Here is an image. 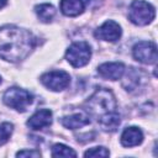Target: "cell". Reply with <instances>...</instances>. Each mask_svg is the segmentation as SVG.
<instances>
[{"label":"cell","mask_w":158,"mask_h":158,"mask_svg":"<svg viewBox=\"0 0 158 158\" xmlns=\"http://www.w3.org/2000/svg\"><path fill=\"white\" fill-rule=\"evenodd\" d=\"M41 83L52 91H62L70 83V75L64 70H51L41 75Z\"/></svg>","instance_id":"6"},{"label":"cell","mask_w":158,"mask_h":158,"mask_svg":"<svg viewBox=\"0 0 158 158\" xmlns=\"http://www.w3.org/2000/svg\"><path fill=\"white\" fill-rule=\"evenodd\" d=\"M51 154L54 158H57V157H77V152L73 148H70V147H68L63 143L53 144Z\"/></svg>","instance_id":"17"},{"label":"cell","mask_w":158,"mask_h":158,"mask_svg":"<svg viewBox=\"0 0 158 158\" xmlns=\"http://www.w3.org/2000/svg\"><path fill=\"white\" fill-rule=\"evenodd\" d=\"M51 123H52V111L48 109L37 110L27 120V126L32 130H42L44 127L51 126Z\"/></svg>","instance_id":"10"},{"label":"cell","mask_w":158,"mask_h":158,"mask_svg":"<svg viewBox=\"0 0 158 158\" xmlns=\"http://www.w3.org/2000/svg\"><path fill=\"white\" fill-rule=\"evenodd\" d=\"M98 73L101 78L109 80H118L125 74V65L121 62L102 63L98 67Z\"/></svg>","instance_id":"9"},{"label":"cell","mask_w":158,"mask_h":158,"mask_svg":"<svg viewBox=\"0 0 158 158\" xmlns=\"http://www.w3.org/2000/svg\"><path fill=\"white\" fill-rule=\"evenodd\" d=\"M14 131V125L10 122H2L0 123V146L5 144L9 138L11 137Z\"/></svg>","instance_id":"18"},{"label":"cell","mask_w":158,"mask_h":158,"mask_svg":"<svg viewBox=\"0 0 158 158\" xmlns=\"http://www.w3.org/2000/svg\"><path fill=\"white\" fill-rule=\"evenodd\" d=\"M36 37L26 28L5 25L0 27V58L6 62H20L35 48Z\"/></svg>","instance_id":"1"},{"label":"cell","mask_w":158,"mask_h":158,"mask_svg":"<svg viewBox=\"0 0 158 158\" xmlns=\"http://www.w3.org/2000/svg\"><path fill=\"white\" fill-rule=\"evenodd\" d=\"M36 15L37 17L42 21V22H51L56 15V9L53 5L51 4H40L35 7Z\"/></svg>","instance_id":"16"},{"label":"cell","mask_w":158,"mask_h":158,"mask_svg":"<svg viewBox=\"0 0 158 158\" xmlns=\"http://www.w3.org/2000/svg\"><path fill=\"white\" fill-rule=\"evenodd\" d=\"M132 56L143 64H154L157 62V46L151 41H141L132 48Z\"/></svg>","instance_id":"7"},{"label":"cell","mask_w":158,"mask_h":158,"mask_svg":"<svg viewBox=\"0 0 158 158\" xmlns=\"http://www.w3.org/2000/svg\"><path fill=\"white\" fill-rule=\"evenodd\" d=\"M117 102L111 90L106 88H99L85 101V110L90 116L99 118L100 116L116 111Z\"/></svg>","instance_id":"2"},{"label":"cell","mask_w":158,"mask_h":158,"mask_svg":"<svg viewBox=\"0 0 158 158\" xmlns=\"http://www.w3.org/2000/svg\"><path fill=\"white\" fill-rule=\"evenodd\" d=\"M90 58H91V48L89 43L85 41L72 43L65 52V59L74 68H80L86 65Z\"/></svg>","instance_id":"5"},{"label":"cell","mask_w":158,"mask_h":158,"mask_svg":"<svg viewBox=\"0 0 158 158\" xmlns=\"http://www.w3.org/2000/svg\"><path fill=\"white\" fill-rule=\"evenodd\" d=\"M143 72L136 69V68H130L128 72L125 75V79L122 80V86L125 88V90L132 93L135 90H137L142 84H143Z\"/></svg>","instance_id":"12"},{"label":"cell","mask_w":158,"mask_h":158,"mask_svg":"<svg viewBox=\"0 0 158 158\" xmlns=\"http://www.w3.org/2000/svg\"><path fill=\"white\" fill-rule=\"evenodd\" d=\"M7 4V0H0V9H2Z\"/></svg>","instance_id":"21"},{"label":"cell","mask_w":158,"mask_h":158,"mask_svg":"<svg viewBox=\"0 0 158 158\" xmlns=\"http://www.w3.org/2000/svg\"><path fill=\"white\" fill-rule=\"evenodd\" d=\"M2 101L9 107H11L16 111H20V112H25L27 110V107L32 104L33 96H32V94H30V91H27L25 89L12 86V88H9L4 93Z\"/></svg>","instance_id":"4"},{"label":"cell","mask_w":158,"mask_h":158,"mask_svg":"<svg viewBox=\"0 0 158 158\" xmlns=\"http://www.w3.org/2000/svg\"><path fill=\"white\" fill-rule=\"evenodd\" d=\"M109 156H110L109 149H106L102 146L93 147V148H90V149L84 152V157H109Z\"/></svg>","instance_id":"19"},{"label":"cell","mask_w":158,"mask_h":158,"mask_svg":"<svg viewBox=\"0 0 158 158\" xmlns=\"http://www.w3.org/2000/svg\"><path fill=\"white\" fill-rule=\"evenodd\" d=\"M59 9L63 15L69 17H75L83 14L85 10L84 0H60Z\"/></svg>","instance_id":"14"},{"label":"cell","mask_w":158,"mask_h":158,"mask_svg":"<svg viewBox=\"0 0 158 158\" xmlns=\"http://www.w3.org/2000/svg\"><path fill=\"white\" fill-rule=\"evenodd\" d=\"M98 122H99L102 131L115 132L118 128L120 123H121V117L116 111H112V112H109V114H105V115L100 116L98 118Z\"/></svg>","instance_id":"15"},{"label":"cell","mask_w":158,"mask_h":158,"mask_svg":"<svg viewBox=\"0 0 158 158\" xmlns=\"http://www.w3.org/2000/svg\"><path fill=\"white\" fill-rule=\"evenodd\" d=\"M16 157H33V158H40L41 152L36 149H22L16 153Z\"/></svg>","instance_id":"20"},{"label":"cell","mask_w":158,"mask_h":158,"mask_svg":"<svg viewBox=\"0 0 158 158\" xmlns=\"http://www.w3.org/2000/svg\"><path fill=\"white\" fill-rule=\"evenodd\" d=\"M156 17V9L144 0H133L128 9V19L133 25L146 26Z\"/></svg>","instance_id":"3"},{"label":"cell","mask_w":158,"mask_h":158,"mask_svg":"<svg viewBox=\"0 0 158 158\" xmlns=\"http://www.w3.org/2000/svg\"><path fill=\"white\" fill-rule=\"evenodd\" d=\"M0 83H1V77H0Z\"/></svg>","instance_id":"22"},{"label":"cell","mask_w":158,"mask_h":158,"mask_svg":"<svg viewBox=\"0 0 158 158\" xmlns=\"http://www.w3.org/2000/svg\"><path fill=\"white\" fill-rule=\"evenodd\" d=\"M60 122L65 128L78 130V128H81V127L89 125L90 123V118L84 112H75V114H72V115L62 117Z\"/></svg>","instance_id":"13"},{"label":"cell","mask_w":158,"mask_h":158,"mask_svg":"<svg viewBox=\"0 0 158 158\" xmlns=\"http://www.w3.org/2000/svg\"><path fill=\"white\" fill-rule=\"evenodd\" d=\"M143 141V132L136 126H131L123 130L121 133V144L123 147H136Z\"/></svg>","instance_id":"11"},{"label":"cell","mask_w":158,"mask_h":158,"mask_svg":"<svg viewBox=\"0 0 158 158\" xmlns=\"http://www.w3.org/2000/svg\"><path fill=\"white\" fill-rule=\"evenodd\" d=\"M121 35H122L121 26L114 20L105 21L94 32V36L98 40H102V41H107V42H116L117 40H120Z\"/></svg>","instance_id":"8"}]
</instances>
